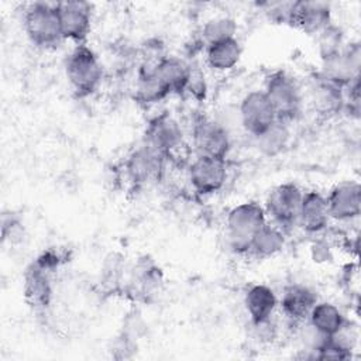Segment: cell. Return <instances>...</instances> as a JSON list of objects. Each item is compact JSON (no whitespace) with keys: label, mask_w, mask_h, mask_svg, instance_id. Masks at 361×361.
<instances>
[{"label":"cell","mask_w":361,"mask_h":361,"mask_svg":"<svg viewBox=\"0 0 361 361\" xmlns=\"http://www.w3.org/2000/svg\"><path fill=\"white\" fill-rule=\"evenodd\" d=\"M331 6L326 1H293L289 25L307 34L316 35L331 24Z\"/></svg>","instance_id":"obj_15"},{"label":"cell","mask_w":361,"mask_h":361,"mask_svg":"<svg viewBox=\"0 0 361 361\" xmlns=\"http://www.w3.org/2000/svg\"><path fill=\"white\" fill-rule=\"evenodd\" d=\"M56 7L63 39L83 44L92 28V4L80 0H68L56 3Z\"/></svg>","instance_id":"obj_12"},{"label":"cell","mask_w":361,"mask_h":361,"mask_svg":"<svg viewBox=\"0 0 361 361\" xmlns=\"http://www.w3.org/2000/svg\"><path fill=\"white\" fill-rule=\"evenodd\" d=\"M326 200L331 220L353 221L361 213V186L357 180L338 182L329 190Z\"/></svg>","instance_id":"obj_13"},{"label":"cell","mask_w":361,"mask_h":361,"mask_svg":"<svg viewBox=\"0 0 361 361\" xmlns=\"http://www.w3.org/2000/svg\"><path fill=\"white\" fill-rule=\"evenodd\" d=\"M227 176V161L223 158L196 155L188 168L190 186L202 196L219 192L224 186Z\"/></svg>","instance_id":"obj_9"},{"label":"cell","mask_w":361,"mask_h":361,"mask_svg":"<svg viewBox=\"0 0 361 361\" xmlns=\"http://www.w3.org/2000/svg\"><path fill=\"white\" fill-rule=\"evenodd\" d=\"M23 293L27 305L34 310H45L52 302L51 272L32 262L24 274Z\"/></svg>","instance_id":"obj_17"},{"label":"cell","mask_w":361,"mask_h":361,"mask_svg":"<svg viewBox=\"0 0 361 361\" xmlns=\"http://www.w3.org/2000/svg\"><path fill=\"white\" fill-rule=\"evenodd\" d=\"M360 44L357 41L348 42L338 54L322 59L320 71L317 72V75L329 83L344 89L353 80L360 79Z\"/></svg>","instance_id":"obj_8"},{"label":"cell","mask_w":361,"mask_h":361,"mask_svg":"<svg viewBox=\"0 0 361 361\" xmlns=\"http://www.w3.org/2000/svg\"><path fill=\"white\" fill-rule=\"evenodd\" d=\"M267 221L264 206L255 200L233 206L226 216V241L230 250L238 255H248L255 234Z\"/></svg>","instance_id":"obj_1"},{"label":"cell","mask_w":361,"mask_h":361,"mask_svg":"<svg viewBox=\"0 0 361 361\" xmlns=\"http://www.w3.org/2000/svg\"><path fill=\"white\" fill-rule=\"evenodd\" d=\"M240 126L251 138L267 130L278 118L262 89L247 92L237 107Z\"/></svg>","instance_id":"obj_7"},{"label":"cell","mask_w":361,"mask_h":361,"mask_svg":"<svg viewBox=\"0 0 361 361\" xmlns=\"http://www.w3.org/2000/svg\"><path fill=\"white\" fill-rule=\"evenodd\" d=\"M330 221L326 195L317 190L305 192L296 227L307 234H320L329 227Z\"/></svg>","instance_id":"obj_16"},{"label":"cell","mask_w":361,"mask_h":361,"mask_svg":"<svg viewBox=\"0 0 361 361\" xmlns=\"http://www.w3.org/2000/svg\"><path fill=\"white\" fill-rule=\"evenodd\" d=\"M306 322L324 337L334 336L348 323L343 310L337 305L326 300H317L314 303Z\"/></svg>","instance_id":"obj_20"},{"label":"cell","mask_w":361,"mask_h":361,"mask_svg":"<svg viewBox=\"0 0 361 361\" xmlns=\"http://www.w3.org/2000/svg\"><path fill=\"white\" fill-rule=\"evenodd\" d=\"M192 144L196 155L227 159L231 149V134L219 120L200 117L192 128Z\"/></svg>","instance_id":"obj_6"},{"label":"cell","mask_w":361,"mask_h":361,"mask_svg":"<svg viewBox=\"0 0 361 361\" xmlns=\"http://www.w3.org/2000/svg\"><path fill=\"white\" fill-rule=\"evenodd\" d=\"M244 307L251 324L274 319L278 310V296L265 283H254L244 293Z\"/></svg>","instance_id":"obj_18"},{"label":"cell","mask_w":361,"mask_h":361,"mask_svg":"<svg viewBox=\"0 0 361 361\" xmlns=\"http://www.w3.org/2000/svg\"><path fill=\"white\" fill-rule=\"evenodd\" d=\"M23 24L28 39L38 48H56L63 39L56 3L35 1L24 10Z\"/></svg>","instance_id":"obj_2"},{"label":"cell","mask_w":361,"mask_h":361,"mask_svg":"<svg viewBox=\"0 0 361 361\" xmlns=\"http://www.w3.org/2000/svg\"><path fill=\"white\" fill-rule=\"evenodd\" d=\"M285 233L286 231L282 230L279 226L271 221H267L261 227V230L255 234L251 243L248 255L259 259L275 257L285 248V244H286Z\"/></svg>","instance_id":"obj_24"},{"label":"cell","mask_w":361,"mask_h":361,"mask_svg":"<svg viewBox=\"0 0 361 361\" xmlns=\"http://www.w3.org/2000/svg\"><path fill=\"white\" fill-rule=\"evenodd\" d=\"M317 300L319 298L313 289L295 282L283 288L281 298H278V309L290 324L300 326L307 320Z\"/></svg>","instance_id":"obj_14"},{"label":"cell","mask_w":361,"mask_h":361,"mask_svg":"<svg viewBox=\"0 0 361 361\" xmlns=\"http://www.w3.org/2000/svg\"><path fill=\"white\" fill-rule=\"evenodd\" d=\"M186 92L190 93L196 99L204 97V93H206L204 76H203V73L199 69H195L192 65H190V76H189L185 93Z\"/></svg>","instance_id":"obj_30"},{"label":"cell","mask_w":361,"mask_h":361,"mask_svg":"<svg viewBox=\"0 0 361 361\" xmlns=\"http://www.w3.org/2000/svg\"><path fill=\"white\" fill-rule=\"evenodd\" d=\"M20 230H21V221L20 219L14 214H3L1 219V234H3V240H8L13 241L14 237L20 235Z\"/></svg>","instance_id":"obj_31"},{"label":"cell","mask_w":361,"mask_h":361,"mask_svg":"<svg viewBox=\"0 0 361 361\" xmlns=\"http://www.w3.org/2000/svg\"><path fill=\"white\" fill-rule=\"evenodd\" d=\"M237 34V23L234 18L228 16H220V17H213L207 20L200 31L202 42L204 47L227 39V38H234Z\"/></svg>","instance_id":"obj_26"},{"label":"cell","mask_w":361,"mask_h":361,"mask_svg":"<svg viewBox=\"0 0 361 361\" xmlns=\"http://www.w3.org/2000/svg\"><path fill=\"white\" fill-rule=\"evenodd\" d=\"M65 75L72 90L85 97L97 90L103 79V66L94 51L78 44L65 61Z\"/></svg>","instance_id":"obj_4"},{"label":"cell","mask_w":361,"mask_h":361,"mask_svg":"<svg viewBox=\"0 0 361 361\" xmlns=\"http://www.w3.org/2000/svg\"><path fill=\"white\" fill-rule=\"evenodd\" d=\"M314 37H316L317 54L320 59H326L331 55L338 54L347 44L344 38V31L341 30V27L336 25L334 23L329 24Z\"/></svg>","instance_id":"obj_27"},{"label":"cell","mask_w":361,"mask_h":361,"mask_svg":"<svg viewBox=\"0 0 361 361\" xmlns=\"http://www.w3.org/2000/svg\"><path fill=\"white\" fill-rule=\"evenodd\" d=\"M243 48L237 37L227 38L204 47L206 63L216 72L231 71L241 59Z\"/></svg>","instance_id":"obj_22"},{"label":"cell","mask_w":361,"mask_h":361,"mask_svg":"<svg viewBox=\"0 0 361 361\" xmlns=\"http://www.w3.org/2000/svg\"><path fill=\"white\" fill-rule=\"evenodd\" d=\"M262 90L279 121L292 124L298 120L303 109V93L293 76L285 71H274L267 76Z\"/></svg>","instance_id":"obj_3"},{"label":"cell","mask_w":361,"mask_h":361,"mask_svg":"<svg viewBox=\"0 0 361 361\" xmlns=\"http://www.w3.org/2000/svg\"><path fill=\"white\" fill-rule=\"evenodd\" d=\"M155 72L169 94L185 93L190 76V63L180 56L165 55L155 66Z\"/></svg>","instance_id":"obj_21"},{"label":"cell","mask_w":361,"mask_h":361,"mask_svg":"<svg viewBox=\"0 0 361 361\" xmlns=\"http://www.w3.org/2000/svg\"><path fill=\"white\" fill-rule=\"evenodd\" d=\"M290 124L276 120L267 130L252 137V145L264 157H276L282 154L290 142Z\"/></svg>","instance_id":"obj_25"},{"label":"cell","mask_w":361,"mask_h":361,"mask_svg":"<svg viewBox=\"0 0 361 361\" xmlns=\"http://www.w3.org/2000/svg\"><path fill=\"white\" fill-rule=\"evenodd\" d=\"M155 66L157 63L142 62L138 69L135 80V97L142 104L159 103L169 96V92L155 72Z\"/></svg>","instance_id":"obj_23"},{"label":"cell","mask_w":361,"mask_h":361,"mask_svg":"<svg viewBox=\"0 0 361 361\" xmlns=\"http://www.w3.org/2000/svg\"><path fill=\"white\" fill-rule=\"evenodd\" d=\"M123 271L124 265L120 259L116 258V255H111L110 259L106 261L103 267V283L107 286H118L123 279Z\"/></svg>","instance_id":"obj_28"},{"label":"cell","mask_w":361,"mask_h":361,"mask_svg":"<svg viewBox=\"0 0 361 361\" xmlns=\"http://www.w3.org/2000/svg\"><path fill=\"white\" fill-rule=\"evenodd\" d=\"M144 142L169 158L183 145V130L179 121L169 113H161L149 120L145 128Z\"/></svg>","instance_id":"obj_11"},{"label":"cell","mask_w":361,"mask_h":361,"mask_svg":"<svg viewBox=\"0 0 361 361\" xmlns=\"http://www.w3.org/2000/svg\"><path fill=\"white\" fill-rule=\"evenodd\" d=\"M303 193L305 192L293 182L276 185L268 193L264 204L268 221L279 226L285 231L296 227Z\"/></svg>","instance_id":"obj_5"},{"label":"cell","mask_w":361,"mask_h":361,"mask_svg":"<svg viewBox=\"0 0 361 361\" xmlns=\"http://www.w3.org/2000/svg\"><path fill=\"white\" fill-rule=\"evenodd\" d=\"M292 3L293 1H276V3H267L265 13L268 14L269 20L276 24H288L290 20L292 13Z\"/></svg>","instance_id":"obj_29"},{"label":"cell","mask_w":361,"mask_h":361,"mask_svg":"<svg viewBox=\"0 0 361 361\" xmlns=\"http://www.w3.org/2000/svg\"><path fill=\"white\" fill-rule=\"evenodd\" d=\"M166 157L154 147L142 142L130 152L124 162V171L134 185H147L158 180L165 171Z\"/></svg>","instance_id":"obj_10"},{"label":"cell","mask_w":361,"mask_h":361,"mask_svg":"<svg viewBox=\"0 0 361 361\" xmlns=\"http://www.w3.org/2000/svg\"><path fill=\"white\" fill-rule=\"evenodd\" d=\"M164 278L159 267L149 258L140 259L131 269L128 289L137 299H149L161 290Z\"/></svg>","instance_id":"obj_19"}]
</instances>
